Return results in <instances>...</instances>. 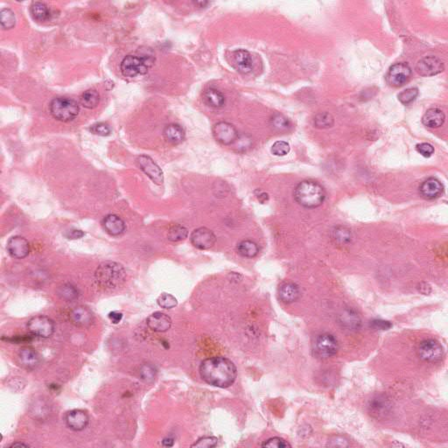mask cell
<instances>
[{
  "label": "cell",
  "instance_id": "cell-48",
  "mask_svg": "<svg viewBox=\"0 0 448 448\" xmlns=\"http://www.w3.org/2000/svg\"><path fill=\"white\" fill-rule=\"evenodd\" d=\"M8 341L15 343H23V342H30L33 341V337L30 336H14L13 338L7 339Z\"/></svg>",
  "mask_w": 448,
  "mask_h": 448
},
{
  "label": "cell",
  "instance_id": "cell-21",
  "mask_svg": "<svg viewBox=\"0 0 448 448\" xmlns=\"http://www.w3.org/2000/svg\"><path fill=\"white\" fill-rule=\"evenodd\" d=\"M103 227L109 235L116 236L122 235L126 230V223L116 215H108L103 220Z\"/></svg>",
  "mask_w": 448,
  "mask_h": 448
},
{
  "label": "cell",
  "instance_id": "cell-19",
  "mask_svg": "<svg viewBox=\"0 0 448 448\" xmlns=\"http://www.w3.org/2000/svg\"><path fill=\"white\" fill-rule=\"evenodd\" d=\"M146 324L154 332L163 333L169 330L172 326V320L167 314L156 312L148 317Z\"/></svg>",
  "mask_w": 448,
  "mask_h": 448
},
{
  "label": "cell",
  "instance_id": "cell-33",
  "mask_svg": "<svg viewBox=\"0 0 448 448\" xmlns=\"http://www.w3.org/2000/svg\"><path fill=\"white\" fill-rule=\"evenodd\" d=\"M0 21L2 28L5 30L13 28L16 24L15 14L12 10L3 9L0 13Z\"/></svg>",
  "mask_w": 448,
  "mask_h": 448
},
{
  "label": "cell",
  "instance_id": "cell-12",
  "mask_svg": "<svg viewBox=\"0 0 448 448\" xmlns=\"http://www.w3.org/2000/svg\"><path fill=\"white\" fill-rule=\"evenodd\" d=\"M190 240L192 245L199 250H208L215 245L217 242V237L212 230L201 227L199 229H194V231L192 232Z\"/></svg>",
  "mask_w": 448,
  "mask_h": 448
},
{
  "label": "cell",
  "instance_id": "cell-49",
  "mask_svg": "<svg viewBox=\"0 0 448 448\" xmlns=\"http://www.w3.org/2000/svg\"><path fill=\"white\" fill-rule=\"evenodd\" d=\"M109 319L114 324H117V323H120L122 320L123 314L117 312V311H113V312L109 314Z\"/></svg>",
  "mask_w": 448,
  "mask_h": 448
},
{
  "label": "cell",
  "instance_id": "cell-20",
  "mask_svg": "<svg viewBox=\"0 0 448 448\" xmlns=\"http://www.w3.org/2000/svg\"><path fill=\"white\" fill-rule=\"evenodd\" d=\"M19 364L27 370H34L39 366L41 363V357L38 352L30 347H23L18 353Z\"/></svg>",
  "mask_w": 448,
  "mask_h": 448
},
{
  "label": "cell",
  "instance_id": "cell-26",
  "mask_svg": "<svg viewBox=\"0 0 448 448\" xmlns=\"http://www.w3.org/2000/svg\"><path fill=\"white\" fill-rule=\"evenodd\" d=\"M203 100L208 106L216 109L223 108L226 104V98L224 95L217 88H210L205 91L203 94Z\"/></svg>",
  "mask_w": 448,
  "mask_h": 448
},
{
  "label": "cell",
  "instance_id": "cell-1",
  "mask_svg": "<svg viewBox=\"0 0 448 448\" xmlns=\"http://www.w3.org/2000/svg\"><path fill=\"white\" fill-rule=\"evenodd\" d=\"M200 375L210 385L228 388L235 382L237 370L231 361L223 356H216L207 358L201 363Z\"/></svg>",
  "mask_w": 448,
  "mask_h": 448
},
{
  "label": "cell",
  "instance_id": "cell-15",
  "mask_svg": "<svg viewBox=\"0 0 448 448\" xmlns=\"http://www.w3.org/2000/svg\"><path fill=\"white\" fill-rule=\"evenodd\" d=\"M65 422L70 429L75 432H80L84 430L88 426L89 417L86 411L75 409L67 412L65 415Z\"/></svg>",
  "mask_w": 448,
  "mask_h": 448
},
{
  "label": "cell",
  "instance_id": "cell-51",
  "mask_svg": "<svg viewBox=\"0 0 448 448\" xmlns=\"http://www.w3.org/2000/svg\"><path fill=\"white\" fill-rule=\"evenodd\" d=\"M10 447H29V445H26L25 443H20V442H16L12 445H9Z\"/></svg>",
  "mask_w": 448,
  "mask_h": 448
},
{
  "label": "cell",
  "instance_id": "cell-25",
  "mask_svg": "<svg viewBox=\"0 0 448 448\" xmlns=\"http://www.w3.org/2000/svg\"><path fill=\"white\" fill-rule=\"evenodd\" d=\"M369 410L372 416L376 417H385L391 410V404L388 399L383 397H377L370 401Z\"/></svg>",
  "mask_w": 448,
  "mask_h": 448
},
{
  "label": "cell",
  "instance_id": "cell-8",
  "mask_svg": "<svg viewBox=\"0 0 448 448\" xmlns=\"http://www.w3.org/2000/svg\"><path fill=\"white\" fill-rule=\"evenodd\" d=\"M417 355L421 360L427 363H437L444 356V349L437 341L428 339L420 342L417 347Z\"/></svg>",
  "mask_w": 448,
  "mask_h": 448
},
{
  "label": "cell",
  "instance_id": "cell-27",
  "mask_svg": "<svg viewBox=\"0 0 448 448\" xmlns=\"http://www.w3.org/2000/svg\"><path fill=\"white\" fill-rule=\"evenodd\" d=\"M30 13L34 19L40 22H45L47 19H50V11L47 5L41 2H34L32 4Z\"/></svg>",
  "mask_w": 448,
  "mask_h": 448
},
{
  "label": "cell",
  "instance_id": "cell-46",
  "mask_svg": "<svg viewBox=\"0 0 448 448\" xmlns=\"http://www.w3.org/2000/svg\"><path fill=\"white\" fill-rule=\"evenodd\" d=\"M370 326L376 330H388L392 327V324L387 320H374L370 323Z\"/></svg>",
  "mask_w": 448,
  "mask_h": 448
},
{
  "label": "cell",
  "instance_id": "cell-14",
  "mask_svg": "<svg viewBox=\"0 0 448 448\" xmlns=\"http://www.w3.org/2000/svg\"><path fill=\"white\" fill-rule=\"evenodd\" d=\"M7 251L11 257L16 259H23L30 252V245L26 239L20 235H14L7 243Z\"/></svg>",
  "mask_w": 448,
  "mask_h": 448
},
{
  "label": "cell",
  "instance_id": "cell-43",
  "mask_svg": "<svg viewBox=\"0 0 448 448\" xmlns=\"http://www.w3.org/2000/svg\"><path fill=\"white\" fill-rule=\"evenodd\" d=\"M235 148L237 152H245L251 147V139L248 136H238L234 143Z\"/></svg>",
  "mask_w": 448,
  "mask_h": 448
},
{
  "label": "cell",
  "instance_id": "cell-9",
  "mask_svg": "<svg viewBox=\"0 0 448 448\" xmlns=\"http://www.w3.org/2000/svg\"><path fill=\"white\" fill-rule=\"evenodd\" d=\"M411 67L407 63H398L392 65L386 75L387 82L392 87H401L409 81L411 77Z\"/></svg>",
  "mask_w": 448,
  "mask_h": 448
},
{
  "label": "cell",
  "instance_id": "cell-22",
  "mask_svg": "<svg viewBox=\"0 0 448 448\" xmlns=\"http://www.w3.org/2000/svg\"><path fill=\"white\" fill-rule=\"evenodd\" d=\"M279 296L282 302L285 304H291L300 298L301 290L294 283L285 282L279 286Z\"/></svg>",
  "mask_w": 448,
  "mask_h": 448
},
{
  "label": "cell",
  "instance_id": "cell-42",
  "mask_svg": "<svg viewBox=\"0 0 448 448\" xmlns=\"http://www.w3.org/2000/svg\"><path fill=\"white\" fill-rule=\"evenodd\" d=\"M91 132L98 136H108L111 132V129L105 123H97L91 127Z\"/></svg>",
  "mask_w": 448,
  "mask_h": 448
},
{
  "label": "cell",
  "instance_id": "cell-10",
  "mask_svg": "<svg viewBox=\"0 0 448 448\" xmlns=\"http://www.w3.org/2000/svg\"><path fill=\"white\" fill-rule=\"evenodd\" d=\"M214 138L217 142L224 145H231L238 138V132L235 126L228 122H219L212 129Z\"/></svg>",
  "mask_w": 448,
  "mask_h": 448
},
{
  "label": "cell",
  "instance_id": "cell-2",
  "mask_svg": "<svg viewBox=\"0 0 448 448\" xmlns=\"http://www.w3.org/2000/svg\"><path fill=\"white\" fill-rule=\"evenodd\" d=\"M126 270L122 264L116 262H104L97 267L95 273V281L97 286L104 290L118 288L125 283Z\"/></svg>",
  "mask_w": 448,
  "mask_h": 448
},
{
  "label": "cell",
  "instance_id": "cell-52",
  "mask_svg": "<svg viewBox=\"0 0 448 448\" xmlns=\"http://www.w3.org/2000/svg\"><path fill=\"white\" fill-rule=\"evenodd\" d=\"M269 199V196H268V194L266 193H263V194H261L260 195H258V200L261 201V202H264V201H267Z\"/></svg>",
  "mask_w": 448,
  "mask_h": 448
},
{
  "label": "cell",
  "instance_id": "cell-18",
  "mask_svg": "<svg viewBox=\"0 0 448 448\" xmlns=\"http://www.w3.org/2000/svg\"><path fill=\"white\" fill-rule=\"evenodd\" d=\"M233 65L238 72L248 74L251 72L253 67V61L250 52L245 49H238L232 53Z\"/></svg>",
  "mask_w": 448,
  "mask_h": 448
},
{
  "label": "cell",
  "instance_id": "cell-13",
  "mask_svg": "<svg viewBox=\"0 0 448 448\" xmlns=\"http://www.w3.org/2000/svg\"><path fill=\"white\" fill-rule=\"evenodd\" d=\"M139 168L150 178L154 183L156 184H162L164 182V175L162 170L160 169V166L154 162L152 158L148 157L146 155H141L137 159Z\"/></svg>",
  "mask_w": 448,
  "mask_h": 448
},
{
  "label": "cell",
  "instance_id": "cell-37",
  "mask_svg": "<svg viewBox=\"0 0 448 448\" xmlns=\"http://www.w3.org/2000/svg\"><path fill=\"white\" fill-rule=\"evenodd\" d=\"M139 376L144 382H153L156 376V370L152 364H144L139 370Z\"/></svg>",
  "mask_w": 448,
  "mask_h": 448
},
{
  "label": "cell",
  "instance_id": "cell-4",
  "mask_svg": "<svg viewBox=\"0 0 448 448\" xmlns=\"http://www.w3.org/2000/svg\"><path fill=\"white\" fill-rule=\"evenodd\" d=\"M155 58L152 55L129 54L124 58L120 65L123 75L126 77H137L147 74L154 66Z\"/></svg>",
  "mask_w": 448,
  "mask_h": 448
},
{
  "label": "cell",
  "instance_id": "cell-28",
  "mask_svg": "<svg viewBox=\"0 0 448 448\" xmlns=\"http://www.w3.org/2000/svg\"><path fill=\"white\" fill-rule=\"evenodd\" d=\"M237 252L243 257L252 258L258 254L259 248L255 242L251 240H244L240 242L237 245Z\"/></svg>",
  "mask_w": 448,
  "mask_h": 448
},
{
  "label": "cell",
  "instance_id": "cell-36",
  "mask_svg": "<svg viewBox=\"0 0 448 448\" xmlns=\"http://www.w3.org/2000/svg\"><path fill=\"white\" fill-rule=\"evenodd\" d=\"M333 238L340 244H348L351 241V232L344 227H338L333 232Z\"/></svg>",
  "mask_w": 448,
  "mask_h": 448
},
{
  "label": "cell",
  "instance_id": "cell-31",
  "mask_svg": "<svg viewBox=\"0 0 448 448\" xmlns=\"http://www.w3.org/2000/svg\"><path fill=\"white\" fill-rule=\"evenodd\" d=\"M335 124L334 116L330 113L320 112L315 115L314 118V125L316 128L327 129L331 128Z\"/></svg>",
  "mask_w": 448,
  "mask_h": 448
},
{
  "label": "cell",
  "instance_id": "cell-34",
  "mask_svg": "<svg viewBox=\"0 0 448 448\" xmlns=\"http://www.w3.org/2000/svg\"><path fill=\"white\" fill-rule=\"evenodd\" d=\"M271 126L276 131L284 132L288 130L290 127V122L288 118H286L285 116H283L281 114H276L271 120Z\"/></svg>",
  "mask_w": 448,
  "mask_h": 448
},
{
  "label": "cell",
  "instance_id": "cell-44",
  "mask_svg": "<svg viewBox=\"0 0 448 448\" xmlns=\"http://www.w3.org/2000/svg\"><path fill=\"white\" fill-rule=\"evenodd\" d=\"M342 321L348 326H356L360 323V319L356 314L353 313L352 311H346L343 315H342Z\"/></svg>",
  "mask_w": 448,
  "mask_h": 448
},
{
  "label": "cell",
  "instance_id": "cell-5",
  "mask_svg": "<svg viewBox=\"0 0 448 448\" xmlns=\"http://www.w3.org/2000/svg\"><path fill=\"white\" fill-rule=\"evenodd\" d=\"M49 110L53 118L62 122H70L78 116L80 107L71 98L60 97L52 100Z\"/></svg>",
  "mask_w": 448,
  "mask_h": 448
},
{
  "label": "cell",
  "instance_id": "cell-17",
  "mask_svg": "<svg viewBox=\"0 0 448 448\" xmlns=\"http://www.w3.org/2000/svg\"><path fill=\"white\" fill-rule=\"evenodd\" d=\"M444 192V186L439 180L429 178L420 185V193L426 200H434L441 196Z\"/></svg>",
  "mask_w": 448,
  "mask_h": 448
},
{
  "label": "cell",
  "instance_id": "cell-35",
  "mask_svg": "<svg viewBox=\"0 0 448 448\" xmlns=\"http://www.w3.org/2000/svg\"><path fill=\"white\" fill-rule=\"evenodd\" d=\"M419 96V89L417 88H409L402 91L398 95V100L404 105L411 104Z\"/></svg>",
  "mask_w": 448,
  "mask_h": 448
},
{
  "label": "cell",
  "instance_id": "cell-11",
  "mask_svg": "<svg viewBox=\"0 0 448 448\" xmlns=\"http://www.w3.org/2000/svg\"><path fill=\"white\" fill-rule=\"evenodd\" d=\"M445 69L444 63L438 57L430 55L419 61L416 70L421 76H433L443 72Z\"/></svg>",
  "mask_w": 448,
  "mask_h": 448
},
{
  "label": "cell",
  "instance_id": "cell-40",
  "mask_svg": "<svg viewBox=\"0 0 448 448\" xmlns=\"http://www.w3.org/2000/svg\"><path fill=\"white\" fill-rule=\"evenodd\" d=\"M218 443V439L216 437H203L197 441L194 442V444L191 445L192 447L211 448L215 447Z\"/></svg>",
  "mask_w": 448,
  "mask_h": 448
},
{
  "label": "cell",
  "instance_id": "cell-7",
  "mask_svg": "<svg viewBox=\"0 0 448 448\" xmlns=\"http://www.w3.org/2000/svg\"><path fill=\"white\" fill-rule=\"evenodd\" d=\"M26 326L33 336L41 338H49L54 332V323L49 317L45 315L33 317L28 320Z\"/></svg>",
  "mask_w": 448,
  "mask_h": 448
},
{
  "label": "cell",
  "instance_id": "cell-45",
  "mask_svg": "<svg viewBox=\"0 0 448 448\" xmlns=\"http://www.w3.org/2000/svg\"><path fill=\"white\" fill-rule=\"evenodd\" d=\"M416 150L425 158H429L434 154V147L428 143H421L417 144Z\"/></svg>",
  "mask_w": 448,
  "mask_h": 448
},
{
  "label": "cell",
  "instance_id": "cell-50",
  "mask_svg": "<svg viewBox=\"0 0 448 448\" xmlns=\"http://www.w3.org/2000/svg\"><path fill=\"white\" fill-rule=\"evenodd\" d=\"M162 444H163L164 446H166V447H171V446H172L173 444H174V439L170 438V437H167L166 439H163Z\"/></svg>",
  "mask_w": 448,
  "mask_h": 448
},
{
  "label": "cell",
  "instance_id": "cell-53",
  "mask_svg": "<svg viewBox=\"0 0 448 448\" xmlns=\"http://www.w3.org/2000/svg\"><path fill=\"white\" fill-rule=\"evenodd\" d=\"M194 4L200 8H202V7H205L207 5H208V2L207 1H196V2H194Z\"/></svg>",
  "mask_w": 448,
  "mask_h": 448
},
{
  "label": "cell",
  "instance_id": "cell-23",
  "mask_svg": "<svg viewBox=\"0 0 448 448\" xmlns=\"http://www.w3.org/2000/svg\"><path fill=\"white\" fill-rule=\"evenodd\" d=\"M445 113L438 108H432L424 114L422 123L429 128H439L445 123Z\"/></svg>",
  "mask_w": 448,
  "mask_h": 448
},
{
  "label": "cell",
  "instance_id": "cell-24",
  "mask_svg": "<svg viewBox=\"0 0 448 448\" xmlns=\"http://www.w3.org/2000/svg\"><path fill=\"white\" fill-rule=\"evenodd\" d=\"M164 138L172 144H181L185 139V131L177 124H170L163 131Z\"/></svg>",
  "mask_w": 448,
  "mask_h": 448
},
{
  "label": "cell",
  "instance_id": "cell-32",
  "mask_svg": "<svg viewBox=\"0 0 448 448\" xmlns=\"http://www.w3.org/2000/svg\"><path fill=\"white\" fill-rule=\"evenodd\" d=\"M188 235V229L184 226L174 224L168 229L167 238L172 242H181L187 238Z\"/></svg>",
  "mask_w": 448,
  "mask_h": 448
},
{
  "label": "cell",
  "instance_id": "cell-39",
  "mask_svg": "<svg viewBox=\"0 0 448 448\" xmlns=\"http://www.w3.org/2000/svg\"><path fill=\"white\" fill-rule=\"evenodd\" d=\"M290 144L287 142L277 141L273 144L272 153L276 156H285L290 152Z\"/></svg>",
  "mask_w": 448,
  "mask_h": 448
},
{
  "label": "cell",
  "instance_id": "cell-3",
  "mask_svg": "<svg viewBox=\"0 0 448 448\" xmlns=\"http://www.w3.org/2000/svg\"><path fill=\"white\" fill-rule=\"evenodd\" d=\"M294 199L301 206L306 208H315L322 205L326 199V191L314 181L307 180L300 182L294 189Z\"/></svg>",
  "mask_w": 448,
  "mask_h": 448
},
{
  "label": "cell",
  "instance_id": "cell-47",
  "mask_svg": "<svg viewBox=\"0 0 448 448\" xmlns=\"http://www.w3.org/2000/svg\"><path fill=\"white\" fill-rule=\"evenodd\" d=\"M84 232H82V230H78V229H71V230H69V231H67L64 235L66 236L68 239H80L82 238V236L84 235Z\"/></svg>",
  "mask_w": 448,
  "mask_h": 448
},
{
  "label": "cell",
  "instance_id": "cell-41",
  "mask_svg": "<svg viewBox=\"0 0 448 448\" xmlns=\"http://www.w3.org/2000/svg\"><path fill=\"white\" fill-rule=\"evenodd\" d=\"M263 447L270 448H286L290 447L291 445L288 442L285 441V439L279 438V437H274L272 439H268L262 445Z\"/></svg>",
  "mask_w": 448,
  "mask_h": 448
},
{
  "label": "cell",
  "instance_id": "cell-29",
  "mask_svg": "<svg viewBox=\"0 0 448 448\" xmlns=\"http://www.w3.org/2000/svg\"><path fill=\"white\" fill-rule=\"evenodd\" d=\"M56 293L62 300L67 302L75 301L79 296L78 290L69 283L59 286L57 289Z\"/></svg>",
  "mask_w": 448,
  "mask_h": 448
},
{
  "label": "cell",
  "instance_id": "cell-16",
  "mask_svg": "<svg viewBox=\"0 0 448 448\" xmlns=\"http://www.w3.org/2000/svg\"><path fill=\"white\" fill-rule=\"evenodd\" d=\"M69 320L78 327H88L94 321V315L88 307L78 306L69 313Z\"/></svg>",
  "mask_w": 448,
  "mask_h": 448
},
{
  "label": "cell",
  "instance_id": "cell-38",
  "mask_svg": "<svg viewBox=\"0 0 448 448\" xmlns=\"http://www.w3.org/2000/svg\"><path fill=\"white\" fill-rule=\"evenodd\" d=\"M158 304L164 309H172L178 305V301L172 294L162 293L158 298Z\"/></svg>",
  "mask_w": 448,
  "mask_h": 448
},
{
  "label": "cell",
  "instance_id": "cell-30",
  "mask_svg": "<svg viewBox=\"0 0 448 448\" xmlns=\"http://www.w3.org/2000/svg\"><path fill=\"white\" fill-rule=\"evenodd\" d=\"M81 104L86 109H95L100 102V96L95 89H88L83 92L80 98Z\"/></svg>",
  "mask_w": 448,
  "mask_h": 448
},
{
  "label": "cell",
  "instance_id": "cell-6",
  "mask_svg": "<svg viewBox=\"0 0 448 448\" xmlns=\"http://www.w3.org/2000/svg\"><path fill=\"white\" fill-rule=\"evenodd\" d=\"M339 344L336 337L328 334L324 333L319 335L315 338L314 342V351L317 356L326 359L336 355L338 352Z\"/></svg>",
  "mask_w": 448,
  "mask_h": 448
}]
</instances>
